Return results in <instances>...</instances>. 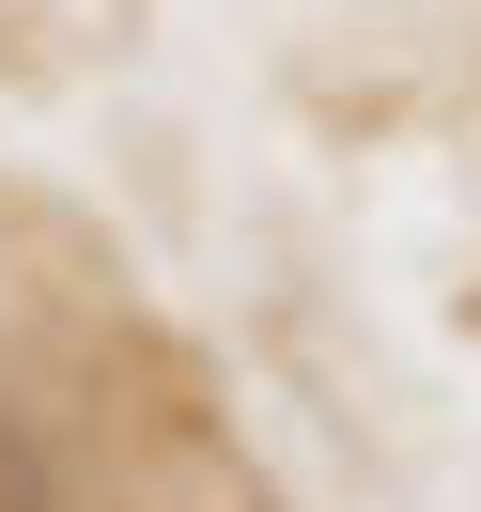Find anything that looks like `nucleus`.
Here are the masks:
<instances>
[{
  "mask_svg": "<svg viewBox=\"0 0 481 512\" xmlns=\"http://www.w3.org/2000/svg\"><path fill=\"white\" fill-rule=\"evenodd\" d=\"M63 497H78V481H63V450H47L32 419L0 404V512H63Z\"/></svg>",
  "mask_w": 481,
  "mask_h": 512,
  "instance_id": "nucleus-1",
  "label": "nucleus"
}]
</instances>
